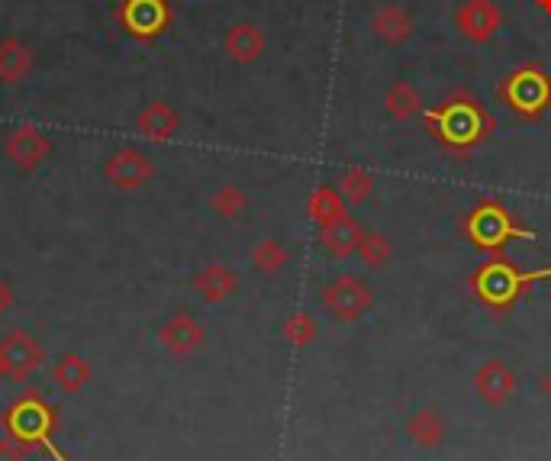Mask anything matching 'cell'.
Segmentation results:
<instances>
[{
	"instance_id": "10",
	"label": "cell",
	"mask_w": 551,
	"mask_h": 461,
	"mask_svg": "<svg viewBox=\"0 0 551 461\" xmlns=\"http://www.w3.org/2000/svg\"><path fill=\"white\" fill-rule=\"evenodd\" d=\"M361 236H365V226H361L355 216H342V220L329 223V226H319V242H323V249L336 258H348L355 255L358 246H361Z\"/></svg>"
},
{
	"instance_id": "3",
	"label": "cell",
	"mask_w": 551,
	"mask_h": 461,
	"mask_svg": "<svg viewBox=\"0 0 551 461\" xmlns=\"http://www.w3.org/2000/svg\"><path fill=\"white\" fill-rule=\"evenodd\" d=\"M368 33L374 36L377 46L400 52L416 39V17L403 4H397V0H384V4L371 10Z\"/></svg>"
},
{
	"instance_id": "2",
	"label": "cell",
	"mask_w": 551,
	"mask_h": 461,
	"mask_svg": "<svg viewBox=\"0 0 551 461\" xmlns=\"http://www.w3.org/2000/svg\"><path fill=\"white\" fill-rule=\"evenodd\" d=\"M452 26L468 46H490L503 30V10L497 0H458Z\"/></svg>"
},
{
	"instance_id": "21",
	"label": "cell",
	"mask_w": 551,
	"mask_h": 461,
	"mask_svg": "<svg viewBox=\"0 0 551 461\" xmlns=\"http://www.w3.org/2000/svg\"><path fill=\"white\" fill-rule=\"evenodd\" d=\"M7 307H10V291H7L4 284H0V313H4Z\"/></svg>"
},
{
	"instance_id": "17",
	"label": "cell",
	"mask_w": 551,
	"mask_h": 461,
	"mask_svg": "<svg viewBox=\"0 0 551 461\" xmlns=\"http://www.w3.org/2000/svg\"><path fill=\"white\" fill-rule=\"evenodd\" d=\"M361 258V265L377 271L390 262V239L384 233H377V229H365V236H361V246L355 252Z\"/></svg>"
},
{
	"instance_id": "18",
	"label": "cell",
	"mask_w": 551,
	"mask_h": 461,
	"mask_svg": "<svg viewBox=\"0 0 551 461\" xmlns=\"http://www.w3.org/2000/svg\"><path fill=\"white\" fill-rule=\"evenodd\" d=\"M319 336V329H316V320L310 313H290L287 316V323H284V339L294 345V349H303V345H310L313 339Z\"/></svg>"
},
{
	"instance_id": "19",
	"label": "cell",
	"mask_w": 551,
	"mask_h": 461,
	"mask_svg": "<svg viewBox=\"0 0 551 461\" xmlns=\"http://www.w3.org/2000/svg\"><path fill=\"white\" fill-rule=\"evenodd\" d=\"M245 204H249V197H245V191H242V187H236V184H223L220 191L213 194V200H210V207L220 216H226V220L239 216L245 210Z\"/></svg>"
},
{
	"instance_id": "1",
	"label": "cell",
	"mask_w": 551,
	"mask_h": 461,
	"mask_svg": "<svg viewBox=\"0 0 551 461\" xmlns=\"http://www.w3.org/2000/svg\"><path fill=\"white\" fill-rule=\"evenodd\" d=\"M374 284L365 275H355V271H339L323 284V294H319V304H323L326 316L332 323H358L365 320L374 307Z\"/></svg>"
},
{
	"instance_id": "8",
	"label": "cell",
	"mask_w": 551,
	"mask_h": 461,
	"mask_svg": "<svg viewBox=\"0 0 551 461\" xmlns=\"http://www.w3.org/2000/svg\"><path fill=\"white\" fill-rule=\"evenodd\" d=\"M406 436L413 439L416 449L435 452V449H442L448 439V420L439 407H419L410 420H406Z\"/></svg>"
},
{
	"instance_id": "24",
	"label": "cell",
	"mask_w": 551,
	"mask_h": 461,
	"mask_svg": "<svg viewBox=\"0 0 551 461\" xmlns=\"http://www.w3.org/2000/svg\"><path fill=\"white\" fill-rule=\"evenodd\" d=\"M0 374H4V371H0Z\"/></svg>"
},
{
	"instance_id": "5",
	"label": "cell",
	"mask_w": 551,
	"mask_h": 461,
	"mask_svg": "<svg viewBox=\"0 0 551 461\" xmlns=\"http://www.w3.org/2000/svg\"><path fill=\"white\" fill-rule=\"evenodd\" d=\"M474 391L487 407H503V403L516 394V374L503 358H487V362L474 371Z\"/></svg>"
},
{
	"instance_id": "23",
	"label": "cell",
	"mask_w": 551,
	"mask_h": 461,
	"mask_svg": "<svg viewBox=\"0 0 551 461\" xmlns=\"http://www.w3.org/2000/svg\"><path fill=\"white\" fill-rule=\"evenodd\" d=\"M535 7H539L542 13H551V0H535Z\"/></svg>"
},
{
	"instance_id": "22",
	"label": "cell",
	"mask_w": 551,
	"mask_h": 461,
	"mask_svg": "<svg viewBox=\"0 0 551 461\" xmlns=\"http://www.w3.org/2000/svg\"><path fill=\"white\" fill-rule=\"evenodd\" d=\"M542 394H545V397L551 400V371H548L545 378H542Z\"/></svg>"
},
{
	"instance_id": "20",
	"label": "cell",
	"mask_w": 551,
	"mask_h": 461,
	"mask_svg": "<svg viewBox=\"0 0 551 461\" xmlns=\"http://www.w3.org/2000/svg\"><path fill=\"white\" fill-rule=\"evenodd\" d=\"M0 461H26V445L13 436L0 439Z\"/></svg>"
},
{
	"instance_id": "16",
	"label": "cell",
	"mask_w": 551,
	"mask_h": 461,
	"mask_svg": "<svg viewBox=\"0 0 551 461\" xmlns=\"http://www.w3.org/2000/svg\"><path fill=\"white\" fill-rule=\"evenodd\" d=\"M87 381H91V365H87L81 355H65L62 362L55 365V384L62 387V391L75 394Z\"/></svg>"
},
{
	"instance_id": "13",
	"label": "cell",
	"mask_w": 551,
	"mask_h": 461,
	"mask_svg": "<svg viewBox=\"0 0 551 461\" xmlns=\"http://www.w3.org/2000/svg\"><path fill=\"white\" fill-rule=\"evenodd\" d=\"M226 49L232 52V59L252 62V59H258V55H261V49H265V36H261V30L255 23H239L236 30L229 33Z\"/></svg>"
},
{
	"instance_id": "11",
	"label": "cell",
	"mask_w": 551,
	"mask_h": 461,
	"mask_svg": "<svg viewBox=\"0 0 551 461\" xmlns=\"http://www.w3.org/2000/svg\"><path fill=\"white\" fill-rule=\"evenodd\" d=\"M236 275H232L229 268L223 265H210V268H203L200 275L194 278V291L207 300V304H223V300H229L232 294H236Z\"/></svg>"
},
{
	"instance_id": "12",
	"label": "cell",
	"mask_w": 551,
	"mask_h": 461,
	"mask_svg": "<svg viewBox=\"0 0 551 461\" xmlns=\"http://www.w3.org/2000/svg\"><path fill=\"white\" fill-rule=\"evenodd\" d=\"M336 187H339V194L345 197V204L361 207L374 194V175H371L368 168L352 165V168H345L342 175H339V184Z\"/></svg>"
},
{
	"instance_id": "9",
	"label": "cell",
	"mask_w": 551,
	"mask_h": 461,
	"mask_svg": "<svg viewBox=\"0 0 551 461\" xmlns=\"http://www.w3.org/2000/svg\"><path fill=\"white\" fill-rule=\"evenodd\" d=\"M426 97L419 91V84H413L410 78H397L384 94V110L394 123H413L419 113H423Z\"/></svg>"
},
{
	"instance_id": "6",
	"label": "cell",
	"mask_w": 551,
	"mask_h": 461,
	"mask_svg": "<svg viewBox=\"0 0 551 461\" xmlns=\"http://www.w3.org/2000/svg\"><path fill=\"white\" fill-rule=\"evenodd\" d=\"M162 345L171 352V355H194L203 349V342H207V333H203V326L194 320L191 313H174L171 320L162 326V333H158Z\"/></svg>"
},
{
	"instance_id": "14",
	"label": "cell",
	"mask_w": 551,
	"mask_h": 461,
	"mask_svg": "<svg viewBox=\"0 0 551 461\" xmlns=\"http://www.w3.org/2000/svg\"><path fill=\"white\" fill-rule=\"evenodd\" d=\"M310 216L319 226H329L345 216V197L339 194V187H319L310 197Z\"/></svg>"
},
{
	"instance_id": "7",
	"label": "cell",
	"mask_w": 551,
	"mask_h": 461,
	"mask_svg": "<svg viewBox=\"0 0 551 461\" xmlns=\"http://www.w3.org/2000/svg\"><path fill=\"white\" fill-rule=\"evenodd\" d=\"M49 423H52V410L46 403L39 400H20L17 407L7 413V429L13 439L20 442H29V439H42L49 432Z\"/></svg>"
},
{
	"instance_id": "4",
	"label": "cell",
	"mask_w": 551,
	"mask_h": 461,
	"mask_svg": "<svg viewBox=\"0 0 551 461\" xmlns=\"http://www.w3.org/2000/svg\"><path fill=\"white\" fill-rule=\"evenodd\" d=\"M42 365V349L39 342L17 329V333H10L4 342H0V371L7 374L13 381H26L29 374Z\"/></svg>"
},
{
	"instance_id": "15",
	"label": "cell",
	"mask_w": 551,
	"mask_h": 461,
	"mask_svg": "<svg viewBox=\"0 0 551 461\" xmlns=\"http://www.w3.org/2000/svg\"><path fill=\"white\" fill-rule=\"evenodd\" d=\"M287 262H290V249L284 246L281 239H274V236L261 239L258 246L252 249V265L258 271H265V275H274V271L287 268Z\"/></svg>"
}]
</instances>
